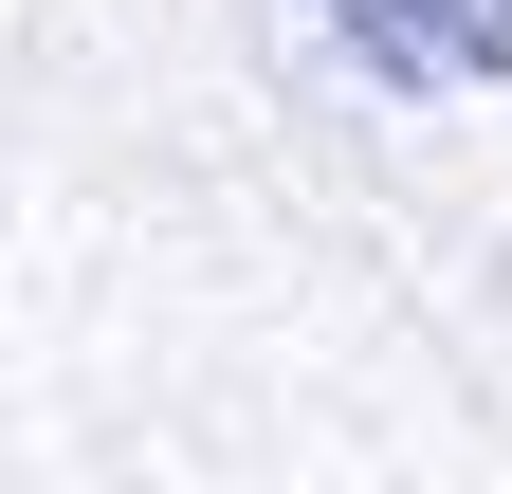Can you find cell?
I'll list each match as a JSON object with an SVG mask.
<instances>
[{
	"mask_svg": "<svg viewBox=\"0 0 512 494\" xmlns=\"http://www.w3.org/2000/svg\"><path fill=\"white\" fill-rule=\"evenodd\" d=\"M330 37L366 55V92H494L512 74V0H330Z\"/></svg>",
	"mask_w": 512,
	"mask_h": 494,
	"instance_id": "6da1fadb",
	"label": "cell"
}]
</instances>
